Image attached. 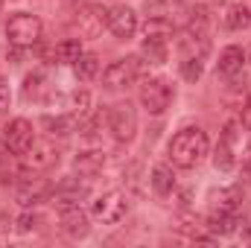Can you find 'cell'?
Instances as JSON below:
<instances>
[{
  "mask_svg": "<svg viewBox=\"0 0 251 248\" xmlns=\"http://www.w3.org/2000/svg\"><path fill=\"white\" fill-rule=\"evenodd\" d=\"M170 161L178 167V170H193L199 167L207 152H210V143H207V134L199 128V125H187L181 128L173 140H170Z\"/></svg>",
  "mask_w": 251,
  "mask_h": 248,
  "instance_id": "6da1fadb",
  "label": "cell"
},
{
  "mask_svg": "<svg viewBox=\"0 0 251 248\" xmlns=\"http://www.w3.org/2000/svg\"><path fill=\"white\" fill-rule=\"evenodd\" d=\"M41 32H44V24L32 12H15L9 18V24H6V38L18 50H26L32 44H38L41 41Z\"/></svg>",
  "mask_w": 251,
  "mask_h": 248,
  "instance_id": "7a4b0ae2",
  "label": "cell"
},
{
  "mask_svg": "<svg viewBox=\"0 0 251 248\" xmlns=\"http://www.w3.org/2000/svg\"><path fill=\"white\" fill-rule=\"evenodd\" d=\"M108 128L117 143H131L137 134V111L131 102H117L108 108Z\"/></svg>",
  "mask_w": 251,
  "mask_h": 248,
  "instance_id": "3957f363",
  "label": "cell"
},
{
  "mask_svg": "<svg viewBox=\"0 0 251 248\" xmlns=\"http://www.w3.org/2000/svg\"><path fill=\"white\" fill-rule=\"evenodd\" d=\"M140 105L149 111V114H164L173 102V85L167 79H146L140 85Z\"/></svg>",
  "mask_w": 251,
  "mask_h": 248,
  "instance_id": "277c9868",
  "label": "cell"
},
{
  "mask_svg": "<svg viewBox=\"0 0 251 248\" xmlns=\"http://www.w3.org/2000/svg\"><path fill=\"white\" fill-rule=\"evenodd\" d=\"M140 76V59L137 56H123L117 62H111L102 73V85L108 91H120V88H128L134 79Z\"/></svg>",
  "mask_w": 251,
  "mask_h": 248,
  "instance_id": "5b68a950",
  "label": "cell"
},
{
  "mask_svg": "<svg viewBox=\"0 0 251 248\" xmlns=\"http://www.w3.org/2000/svg\"><path fill=\"white\" fill-rule=\"evenodd\" d=\"M91 210H94V216L102 219L105 225H117V222H123L126 213H128V201H126V196L120 190H108V193H102V196L91 204Z\"/></svg>",
  "mask_w": 251,
  "mask_h": 248,
  "instance_id": "8992f818",
  "label": "cell"
},
{
  "mask_svg": "<svg viewBox=\"0 0 251 248\" xmlns=\"http://www.w3.org/2000/svg\"><path fill=\"white\" fill-rule=\"evenodd\" d=\"M32 143H35V131H32V123H29V120L15 117L12 123L6 125V131H3V149H6V152L24 155Z\"/></svg>",
  "mask_w": 251,
  "mask_h": 248,
  "instance_id": "52a82bcc",
  "label": "cell"
},
{
  "mask_svg": "<svg viewBox=\"0 0 251 248\" xmlns=\"http://www.w3.org/2000/svg\"><path fill=\"white\" fill-rule=\"evenodd\" d=\"M105 26L111 29L114 38L126 41V38H134V32L140 29V21H137L134 9H128V6H111L105 12Z\"/></svg>",
  "mask_w": 251,
  "mask_h": 248,
  "instance_id": "ba28073f",
  "label": "cell"
},
{
  "mask_svg": "<svg viewBox=\"0 0 251 248\" xmlns=\"http://www.w3.org/2000/svg\"><path fill=\"white\" fill-rule=\"evenodd\" d=\"M59 228L70 240H85L91 234V219H88V213L79 204H70V207L59 210Z\"/></svg>",
  "mask_w": 251,
  "mask_h": 248,
  "instance_id": "9c48e42d",
  "label": "cell"
},
{
  "mask_svg": "<svg viewBox=\"0 0 251 248\" xmlns=\"http://www.w3.org/2000/svg\"><path fill=\"white\" fill-rule=\"evenodd\" d=\"M246 50L243 47H237V44H231V47H225L222 53H219V64H216V73L225 79V82H237L243 73H246Z\"/></svg>",
  "mask_w": 251,
  "mask_h": 248,
  "instance_id": "30bf717a",
  "label": "cell"
},
{
  "mask_svg": "<svg viewBox=\"0 0 251 248\" xmlns=\"http://www.w3.org/2000/svg\"><path fill=\"white\" fill-rule=\"evenodd\" d=\"M50 196H53V187L47 184L44 178H26L24 184L15 190V201L21 207H35V204L47 201Z\"/></svg>",
  "mask_w": 251,
  "mask_h": 248,
  "instance_id": "8fae6325",
  "label": "cell"
},
{
  "mask_svg": "<svg viewBox=\"0 0 251 248\" xmlns=\"http://www.w3.org/2000/svg\"><path fill=\"white\" fill-rule=\"evenodd\" d=\"M76 26H79V35H82V38H97V35L102 32V26H105V12H102L100 6L88 3V6L79 9Z\"/></svg>",
  "mask_w": 251,
  "mask_h": 248,
  "instance_id": "7c38bea8",
  "label": "cell"
},
{
  "mask_svg": "<svg viewBox=\"0 0 251 248\" xmlns=\"http://www.w3.org/2000/svg\"><path fill=\"white\" fill-rule=\"evenodd\" d=\"M24 158H26V167H29V170H47V167H53V164L59 161V152H56L53 143L35 140V143L24 152Z\"/></svg>",
  "mask_w": 251,
  "mask_h": 248,
  "instance_id": "4fadbf2b",
  "label": "cell"
},
{
  "mask_svg": "<svg viewBox=\"0 0 251 248\" xmlns=\"http://www.w3.org/2000/svg\"><path fill=\"white\" fill-rule=\"evenodd\" d=\"M237 225H240L237 213L234 210H219V207L204 219V231L213 234V237H231L237 231Z\"/></svg>",
  "mask_w": 251,
  "mask_h": 248,
  "instance_id": "5bb4252c",
  "label": "cell"
},
{
  "mask_svg": "<svg viewBox=\"0 0 251 248\" xmlns=\"http://www.w3.org/2000/svg\"><path fill=\"white\" fill-rule=\"evenodd\" d=\"M105 167V155L100 149H88V152H79L73 158V170L79 173V178H97Z\"/></svg>",
  "mask_w": 251,
  "mask_h": 248,
  "instance_id": "9a60e30c",
  "label": "cell"
},
{
  "mask_svg": "<svg viewBox=\"0 0 251 248\" xmlns=\"http://www.w3.org/2000/svg\"><path fill=\"white\" fill-rule=\"evenodd\" d=\"M88 196V190L79 184H73L70 178L67 181H62V184L53 190V204L62 210V207H70V204H79V198H85Z\"/></svg>",
  "mask_w": 251,
  "mask_h": 248,
  "instance_id": "2e32d148",
  "label": "cell"
},
{
  "mask_svg": "<svg viewBox=\"0 0 251 248\" xmlns=\"http://www.w3.org/2000/svg\"><path fill=\"white\" fill-rule=\"evenodd\" d=\"M222 21H225V26H228L231 32H243V29L251 26V9L246 3H231V6L225 9Z\"/></svg>",
  "mask_w": 251,
  "mask_h": 248,
  "instance_id": "e0dca14e",
  "label": "cell"
},
{
  "mask_svg": "<svg viewBox=\"0 0 251 248\" xmlns=\"http://www.w3.org/2000/svg\"><path fill=\"white\" fill-rule=\"evenodd\" d=\"M173 24H170V18H149L146 24H143V41H161V44H170V38H173Z\"/></svg>",
  "mask_w": 251,
  "mask_h": 248,
  "instance_id": "ac0fdd59",
  "label": "cell"
},
{
  "mask_svg": "<svg viewBox=\"0 0 251 248\" xmlns=\"http://www.w3.org/2000/svg\"><path fill=\"white\" fill-rule=\"evenodd\" d=\"M213 167H216L219 173H231V170L237 167V146H234L231 140L219 137V143H216V149H213Z\"/></svg>",
  "mask_w": 251,
  "mask_h": 248,
  "instance_id": "d6986e66",
  "label": "cell"
},
{
  "mask_svg": "<svg viewBox=\"0 0 251 248\" xmlns=\"http://www.w3.org/2000/svg\"><path fill=\"white\" fill-rule=\"evenodd\" d=\"M82 56V38H64L53 47V62L56 64H73Z\"/></svg>",
  "mask_w": 251,
  "mask_h": 248,
  "instance_id": "ffe728a7",
  "label": "cell"
},
{
  "mask_svg": "<svg viewBox=\"0 0 251 248\" xmlns=\"http://www.w3.org/2000/svg\"><path fill=\"white\" fill-rule=\"evenodd\" d=\"M149 184H152V190H155L158 196H170V193L176 190V175H173V170H170L167 164H158V167L152 170V175H149Z\"/></svg>",
  "mask_w": 251,
  "mask_h": 248,
  "instance_id": "44dd1931",
  "label": "cell"
},
{
  "mask_svg": "<svg viewBox=\"0 0 251 248\" xmlns=\"http://www.w3.org/2000/svg\"><path fill=\"white\" fill-rule=\"evenodd\" d=\"M73 70H76V76H79L82 82H91V79H97V73H100V59H97L94 53H82V56L73 62Z\"/></svg>",
  "mask_w": 251,
  "mask_h": 248,
  "instance_id": "7402d4cb",
  "label": "cell"
},
{
  "mask_svg": "<svg viewBox=\"0 0 251 248\" xmlns=\"http://www.w3.org/2000/svg\"><path fill=\"white\" fill-rule=\"evenodd\" d=\"M181 6H184V0H146L143 3V9H146L149 18H170Z\"/></svg>",
  "mask_w": 251,
  "mask_h": 248,
  "instance_id": "603a6c76",
  "label": "cell"
},
{
  "mask_svg": "<svg viewBox=\"0 0 251 248\" xmlns=\"http://www.w3.org/2000/svg\"><path fill=\"white\" fill-rule=\"evenodd\" d=\"M207 24H210V15H207V6H193L187 18V32L193 35H207Z\"/></svg>",
  "mask_w": 251,
  "mask_h": 248,
  "instance_id": "cb8c5ba5",
  "label": "cell"
},
{
  "mask_svg": "<svg viewBox=\"0 0 251 248\" xmlns=\"http://www.w3.org/2000/svg\"><path fill=\"white\" fill-rule=\"evenodd\" d=\"M76 114H59V117H44V125L50 128V134H59V137H67L73 128H76Z\"/></svg>",
  "mask_w": 251,
  "mask_h": 248,
  "instance_id": "d4e9b609",
  "label": "cell"
},
{
  "mask_svg": "<svg viewBox=\"0 0 251 248\" xmlns=\"http://www.w3.org/2000/svg\"><path fill=\"white\" fill-rule=\"evenodd\" d=\"M140 56L149 59V64H164L167 59H170V44H161V41H143Z\"/></svg>",
  "mask_w": 251,
  "mask_h": 248,
  "instance_id": "484cf974",
  "label": "cell"
},
{
  "mask_svg": "<svg viewBox=\"0 0 251 248\" xmlns=\"http://www.w3.org/2000/svg\"><path fill=\"white\" fill-rule=\"evenodd\" d=\"M44 82H47L44 70H35V73H29V76L24 79V97H26V99H38V97H41V88H44Z\"/></svg>",
  "mask_w": 251,
  "mask_h": 248,
  "instance_id": "4316f807",
  "label": "cell"
},
{
  "mask_svg": "<svg viewBox=\"0 0 251 248\" xmlns=\"http://www.w3.org/2000/svg\"><path fill=\"white\" fill-rule=\"evenodd\" d=\"M213 198H216V207L219 210H234V213L240 210V204H237L240 201V193L237 190H219V193H213Z\"/></svg>",
  "mask_w": 251,
  "mask_h": 248,
  "instance_id": "83f0119b",
  "label": "cell"
},
{
  "mask_svg": "<svg viewBox=\"0 0 251 248\" xmlns=\"http://www.w3.org/2000/svg\"><path fill=\"white\" fill-rule=\"evenodd\" d=\"M178 67H181V76L187 82H199L201 79V70H204V62L201 59H181Z\"/></svg>",
  "mask_w": 251,
  "mask_h": 248,
  "instance_id": "f1b7e54d",
  "label": "cell"
},
{
  "mask_svg": "<svg viewBox=\"0 0 251 248\" xmlns=\"http://www.w3.org/2000/svg\"><path fill=\"white\" fill-rule=\"evenodd\" d=\"M73 114L79 117V114H88V105H91V94L82 88V91H73Z\"/></svg>",
  "mask_w": 251,
  "mask_h": 248,
  "instance_id": "f546056e",
  "label": "cell"
},
{
  "mask_svg": "<svg viewBox=\"0 0 251 248\" xmlns=\"http://www.w3.org/2000/svg\"><path fill=\"white\" fill-rule=\"evenodd\" d=\"M38 225H41V219H38L35 213H29V207H26V213L18 216V231H21V234H29V231H35Z\"/></svg>",
  "mask_w": 251,
  "mask_h": 248,
  "instance_id": "4dcf8cb0",
  "label": "cell"
},
{
  "mask_svg": "<svg viewBox=\"0 0 251 248\" xmlns=\"http://www.w3.org/2000/svg\"><path fill=\"white\" fill-rule=\"evenodd\" d=\"M9 102H12V94H9V85H3L0 82V114L9 108Z\"/></svg>",
  "mask_w": 251,
  "mask_h": 248,
  "instance_id": "1f68e13d",
  "label": "cell"
},
{
  "mask_svg": "<svg viewBox=\"0 0 251 248\" xmlns=\"http://www.w3.org/2000/svg\"><path fill=\"white\" fill-rule=\"evenodd\" d=\"M240 123L246 125V128H251V97L246 99V105H243V117H240Z\"/></svg>",
  "mask_w": 251,
  "mask_h": 248,
  "instance_id": "d6a6232c",
  "label": "cell"
},
{
  "mask_svg": "<svg viewBox=\"0 0 251 248\" xmlns=\"http://www.w3.org/2000/svg\"><path fill=\"white\" fill-rule=\"evenodd\" d=\"M64 3H76V0H64Z\"/></svg>",
  "mask_w": 251,
  "mask_h": 248,
  "instance_id": "836d02e7",
  "label": "cell"
},
{
  "mask_svg": "<svg viewBox=\"0 0 251 248\" xmlns=\"http://www.w3.org/2000/svg\"><path fill=\"white\" fill-rule=\"evenodd\" d=\"M0 9H3V0H0Z\"/></svg>",
  "mask_w": 251,
  "mask_h": 248,
  "instance_id": "e575fe53",
  "label": "cell"
}]
</instances>
